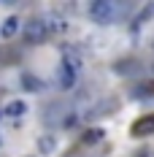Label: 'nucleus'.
Wrapping results in <instances>:
<instances>
[{"mask_svg": "<svg viewBox=\"0 0 154 157\" xmlns=\"http://www.w3.org/2000/svg\"><path fill=\"white\" fill-rule=\"evenodd\" d=\"M119 14H122V8L116 3H111V0H95L92 6H89V16L97 25H114Z\"/></svg>", "mask_w": 154, "mask_h": 157, "instance_id": "f257e3e1", "label": "nucleus"}, {"mask_svg": "<svg viewBox=\"0 0 154 157\" xmlns=\"http://www.w3.org/2000/svg\"><path fill=\"white\" fill-rule=\"evenodd\" d=\"M22 35H24L27 44H43L49 38V30H46V25H43V19H30V22H24Z\"/></svg>", "mask_w": 154, "mask_h": 157, "instance_id": "f03ea898", "label": "nucleus"}, {"mask_svg": "<svg viewBox=\"0 0 154 157\" xmlns=\"http://www.w3.org/2000/svg\"><path fill=\"white\" fill-rule=\"evenodd\" d=\"M149 133H154V114L133 122V136H149Z\"/></svg>", "mask_w": 154, "mask_h": 157, "instance_id": "7ed1b4c3", "label": "nucleus"}, {"mask_svg": "<svg viewBox=\"0 0 154 157\" xmlns=\"http://www.w3.org/2000/svg\"><path fill=\"white\" fill-rule=\"evenodd\" d=\"M43 25H46L49 35H51V33H65V30H68V22H65L62 16H57V14H54V16H46Z\"/></svg>", "mask_w": 154, "mask_h": 157, "instance_id": "20e7f679", "label": "nucleus"}, {"mask_svg": "<svg viewBox=\"0 0 154 157\" xmlns=\"http://www.w3.org/2000/svg\"><path fill=\"white\" fill-rule=\"evenodd\" d=\"M16 33H19V16H8L3 22V27H0V35L3 38H14Z\"/></svg>", "mask_w": 154, "mask_h": 157, "instance_id": "39448f33", "label": "nucleus"}, {"mask_svg": "<svg viewBox=\"0 0 154 157\" xmlns=\"http://www.w3.org/2000/svg\"><path fill=\"white\" fill-rule=\"evenodd\" d=\"M22 84H24V90H30V92L43 90V81H41L38 76H30V73H24V76H22Z\"/></svg>", "mask_w": 154, "mask_h": 157, "instance_id": "423d86ee", "label": "nucleus"}, {"mask_svg": "<svg viewBox=\"0 0 154 157\" xmlns=\"http://www.w3.org/2000/svg\"><path fill=\"white\" fill-rule=\"evenodd\" d=\"M27 111V106L22 103V100H11L8 106H6V117H22Z\"/></svg>", "mask_w": 154, "mask_h": 157, "instance_id": "0eeeda50", "label": "nucleus"}, {"mask_svg": "<svg viewBox=\"0 0 154 157\" xmlns=\"http://www.w3.org/2000/svg\"><path fill=\"white\" fill-rule=\"evenodd\" d=\"M152 16H154V3H149V6H146V8L138 14V19H135V22H138V25H146Z\"/></svg>", "mask_w": 154, "mask_h": 157, "instance_id": "6e6552de", "label": "nucleus"}, {"mask_svg": "<svg viewBox=\"0 0 154 157\" xmlns=\"http://www.w3.org/2000/svg\"><path fill=\"white\" fill-rule=\"evenodd\" d=\"M103 138V130L100 127H92L89 133H84V144H95V141H100Z\"/></svg>", "mask_w": 154, "mask_h": 157, "instance_id": "1a4fd4ad", "label": "nucleus"}, {"mask_svg": "<svg viewBox=\"0 0 154 157\" xmlns=\"http://www.w3.org/2000/svg\"><path fill=\"white\" fill-rule=\"evenodd\" d=\"M38 146H41V152H46V155H49L57 144H54V138H49V136H46V138H41V141H38Z\"/></svg>", "mask_w": 154, "mask_h": 157, "instance_id": "9d476101", "label": "nucleus"}, {"mask_svg": "<svg viewBox=\"0 0 154 157\" xmlns=\"http://www.w3.org/2000/svg\"><path fill=\"white\" fill-rule=\"evenodd\" d=\"M135 157H149V149H141V152H138Z\"/></svg>", "mask_w": 154, "mask_h": 157, "instance_id": "9b49d317", "label": "nucleus"}]
</instances>
